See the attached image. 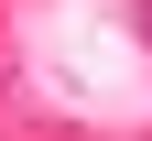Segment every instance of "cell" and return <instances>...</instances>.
I'll return each instance as SVG.
<instances>
[{"instance_id":"obj_1","label":"cell","mask_w":152,"mask_h":141,"mask_svg":"<svg viewBox=\"0 0 152 141\" xmlns=\"http://www.w3.org/2000/svg\"><path fill=\"white\" fill-rule=\"evenodd\" d=\"M141 33H152V0H141Z\"/></svg>"}]
</instances>
